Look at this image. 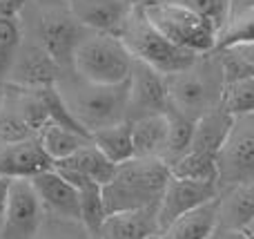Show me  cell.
<instances>
[{
    "label": "cell",
    "mask_w": 254,
    "mask_h": 239,
    "mask_svg": "<svg viewBox=\"0 0 254 239\" xmlns=\"http://www.w3.org/2000/svg\"><path fill=\"white\" fill-rule=\"evenodd\" d=\"M54 219L56 222H52L49 226L43 224V228H40L36 239H80V235H87L83 224L67 222V219H58V217H54ZM83 239H87V237H83Z\"/></svg>",
    "instance_id": "1f68e13d"
},
{
    "label": "cell",
    "mask_w": 254,
    "mask_h": 239,
    "mask_svg": "<svg viewBox=\"0 0 254 239\" xmlns=\"http://www.w3.org/2000/svg\"><path fill=\"white\" fill-rule=\"evenodd\" d=\"M131 70H134V56L123 45V40L119 36L94 34V31H89L87 38L76 49L71 67L76 76L98 85L127 83Z\"/></svg>",
    "instance_id": "8992f818"
},
{
    "label": "cell",
    "mask_w": 254,
    "mask_h": 239,
    "mask_svg": "<svg viewBox=\"0 0 254 239\" xmlns=\"http://www.w3.org/2000/svg\"><path fill=\"white\" fill-rule=\"evenodd\" d=\"M54 168V161L40 146L38 137L0 148V177L34 179Z\"/></svg>",
    "instance_id": "2e32d148"
},
{
    "label": "cell",
    "mask_w": 254,
    "mask_h": 239,
    "mask_svg": "<svg viewBox=\"0 0 254 239\" xmlns=\"http://www.w3.org/2000/svg\"><path fill=\"white\" fill-rule=\"evenodd\" d=\"M241 235H243V233H241ZM241 239H248V237H246V235H243V237H241Z\"/></svg>",
    "instance_id": "60d3db41"
},
{
    "label": "cell",
    "mask_w": 254,
    "mask_h": 239,
    "mask_svg": "<svg viewBox=\"0 0 254 239\" xmlns=\"http://www.w3.org/2000/svg\"><path fill=\"white\" fill-rule=\"evenodd\" d=\"M167 2L183 4V7L205 16L207 20H212L219 27V31L228 25L230 16H232V0H167Z\"/></svg>",
    "instance_id": "4dcf8cb0"
},
{
    "label": "cell",
    "mask_w": 254,
    "mask_h": 239,
    "mask_svg": "<svg viewBox=\"0 0 254 239\" xmlns=\"http://www.w3.org/2000/svg\"><path fill=\"white\" fill-rule=\"evenodd\" d=\"M45 224V208L29 179H11L9 206L0 239H36Z\"/></svg>",
    "instance_id": "9c48e42d"
},
{
    "label": "cell",
    "mask_w": 254,
    "mask_h": 239,
    "mask_svg": "<svg viewBox=\"0 0 254 239\" xmlns=\"http://www.w3.org/2000/svg\"><path fill=\"white\" fill-rule=\"evenodd\" d=\"M232 121H234V116H230L223 107H219V110L205 114L203 119H198L196 130H194L192 150L219 155V150L223 148L230 130H232Z\"/></svg>",
    "instance_id": "44dd1931"
},
{
    "label": "cell",
    "mask_w": 254,
    "mask_h": 239,
    "mask_svg": "<svg viewBox=\"0 0 254 239\" xmlns=\"http://www.w3.org/2000/svg\"><path fill=\"white\" fill-rule=\"evenodd\" d=\"M121 2H125L127 7H131V9H136V7H143V4H147L149 0H121Z\"/></svg>",
    "instance_id": "d590c367"
},
{
    "label": "cell",
    "mask_w": 254,
    "mask_h": 239,
    "mask_svg": "<svg viewBox=\"0 0 254 239\" xmlns=\"http://www.w3.org/2000/svg\"><path fill=\"white\" fill-rule=\"evenodd\" d=\"M63 74V67L45 52L43 45L38 40H31L20 45V52L7 76V85L18 89H40L58 85Z\"/></svg>",
    "instance_id": "7c38bea8"
},
{
    "label": "cell",
    "mask_w": 254,
    "mask_h": 239,
    "mask_svg": "<svg viewBox=\"0 0 254 239\" xmlns=\"http://www.w3.org/2000/svg\"><path fill=\"white\" fill-rule=\"evenodd\" d=\"M152 239H161V235H156V237H152Z\"/></svg>",
    "instance_id": "ab89813d"
},
{
    "label": "cell",
    "mask_w": 254,
    "mask_h": 239,
    "mask_svg": "<svg viewBox=\"0 0 254 239\" xmlns=\"http://www.w3.org/2000/svg\"><path fill=\"white\" fill-rule=\"evenodd\" d=\"M4 89H7V83H4V80H0V110H2L4 98H7V92H4Z\"/></svg>",
    "instance_id": "74e56055"
},
{
    "label": "cell",
    "mask_w": 254,
    "mask_h": 239,
    "mask_svg": "<svg viewBox=\"0 0 254 239\" xmlns=\"http://www.w3.org/2000/svg\"><path fill=\"white\" fill-rule=\"evenodd\" d=\"M167 119H170V130H167V146H165L163 161L167 165H172L174 161H179L181 157H185L192 150L196 121L188 119V116L179 114L174 110H167Z\"/></svg>",
    "instance_id": "d4e9b609"
},
{
    "label": "cell",
    "mask_w": 254,
    "mask_h": 239,
    "mask_svg": "<svg viewBox=\"0 0 254 239\" xmlns=\"http://www.w3.org/2000/svg\"><path fill=\"white\" fill-rule=\"evenodd\" d=\"M170 110V92H167V76L154 67L134 58V70L129 76V105L127 121H138L145 116L165 114Z\"/></svg>",
    "instance_id": "30bf717a"
},
{
    "label": "cell",
    "mask_w": 254,
    "mask_h": 239,
    "mask_svg": "<svg viewBox=\"0 0 254 239\" xmlns=\"http://www.w3.org/2000/svg\"><path fill=\"white\" fill-rule=\"evenodd\" d=\"M254 219V183L221 192V224L230 233H241Z\"/></svg>",
    "instance_id": "ffe728a7"
},
{
    "label": "cell",
    "mask_w": 254,
    "mask_h": 239,
    "mask_svg": "<svg viewBox=\"0 0 254 239\" xmlns=\"http://www.w3.org/2000/svg\"><path fill=\"white\" fill-rule=\"evenodd\" d=\"M170 181V165L163 159L125 161L116 168V174L103 186L107 215L138 208H158L165 186Z\"/></svg>",
    "instance_id": "7a4b0ae2"
},
{
    "label": "cell",
    "mask_w": 254,
    "mask_h": 239,
    "mask_svg": "<svg viewBox=\"0 0 254 239\" xmlns=\"http://www.w3.org/2000/svg\"><path fill=\"white\" fill-rule=\"evenodd\" d=\"M228 49H230V47H228ZM234 49H237V52L241 54V56L246 58V61L254 67V43H252V45H239V47H234Z\"/></svg>",
    "instance_id": "e575fe53"
},
{
    "label": "cell",
    "mask_w": 254,
    "mask_h": 239,
    "mask_svg": "<svg viewBox=\"0 0 254 239\" xmlns=\"http://www.w3.org/2000/svg\"><path fill=\"white\" fill-rule=\"evenodd\" d=\"M119 38L123 40V45L129 49V54L136 61L154 67L156 72H161L165 76L188 70L190 65H194L198 61V54L179 47L172 40H167L158 29H154L140 7H136L131 11L129 20L125 22Z\"/></svg>",
    "instance_id": "5b68a950"
},
{
    "label": "cell",
    "mask_w": 254,
    "mask_h": 239,
    "mask_svg": "<svg viewBox=\"0 0 254 239\" xmlns=\"http://www.w3.org/2000/svg\"><path fill=\"white\" fill-rule=\"evenodd\" d=\"M43 2L47 4V7H56V4H67L69 0H43Z\"/></svg>",
    "instance_id": "f35d334b"
},
{
    "label": "cell",
    "mask_w": 254,
    "mask_h": 239,
    "mask_svg": "<svg viewBox=\"0 0 254 239\" xmlns=\"http://www.w3.org/2000/svg\"><path fill=\"white\" fill-rule=\"evenodd\" d=\"M22 45V29L20 20L0 18V80L7 83V76L13 67L18 52Z\"/></svg>",
    "instance_id": "83f0119b"
},
{
    "label": "cell",
    "mask_w": 254,
    "mask_h": 239,
    "mask_svg": "<svg viewBox=\"0 0 254 239\" xmlns=\"http://www.w3.org/2000/svg\"><path fill=\"white\" fill-rule=\"evenodd\" d=\"M54 168H56V172L61 174L63 179H67L71 186L83 188V186H87V183L107 186V183L114 179L119 165L112 163V161L89 141L87 146L80 148L69 159L54 163Z\"/></svg>",
    "instance_id": "4fadbf2b"
},
{
    "label": "cell",
    "mask_w": 254,
    "mask_h": 239,
    "mask_svg": "<svg viewBox=\"0 0 254 239\" xmlns=\"http://www.w3.org/2000/svg\"><path fill=\"white\" fill-rule=\"evenodd\" d=\"M221 195L219 183H203V181H190V179H179L170 174V181L165 186L163 199L158 204L156 217L161 235L185 213L216 199Z\"/></svg>",
    "instance_id": "8fae6325"
},
{
    "label": "cell",
    "mask_w": 254,
    "mask_h": 239,
    "mask_svg": "<svg viewBox=\"0 0 254 239\" xmlns=\"http://www.w3.org/2000/svg\"><path fill=\"white\" fill-rule=\"evenodd\" d=\"M38 141H40V146L45 148V152L49 155V159H52L54 163H58V161H65V159H69L71 155H76L80 148H85L92 141V137L80 134L69 128H63V125H58V123H47L38 132Z\"/></svg>",
    "instance_id": "7402d4cb"
},
{
    "label": "cell",
    "mask_w": 254,
    "mask_h": 239,
    "mask_svg": "<svg viewBox=\"0 0 254 239\" xmlns=\"http://www.w3.org/2000/svg\"><path fill=\"white\" fill-rule=\"evenodd\" d=\"M221 224V195L185 213L161 235V239H210Z\"/></svg>",
    "instance_id": "ac0fdd59"
},
{
    "label": "cell",
    "mask_w": 254,
    "mask_h": 239,
    "mask_svg": "<svg viewBox=\"0 0 254 239\" xmlns=\"http://www.w3.org/2000/svg\"><path fill=\"white\" fill-rule=\"evenodd\" d=\"M241 233H243V235H246L248 239H254V219H252V222H250V224H248V226H246V228H243V231H241Z\"/></svg>",
    "instance_id": "8d00e7d4"
},
{
    "label": "cell",
    "mask_w": 254,
    "mask_h": 239,
    "mask_svg": "<svg viewBox=\"0 0 254 239\" xmlns=\"http://www.w3.org/2000/svg\"><path fill=\"white\" fill-rule=\"evenodd\" d=\"M27 7V0H0V18L18 20Z\"/></svg>",
    "instance_id": "d6a6232c"
},
{
    "label": "cell",
    "mask_w": 254,
    "mask_h": 239,
    "mask_svg": "<svg viewBox=\"0 0 254 239\" xmlns=\"http://www.w3.org/2000/svg\"><path fill=\"white\" fill-rule=\"evenodd\" d=\"M92 143L116 165L134 159V137H131L129 121H123V123H116L94 132Z\"/></svg>",
    "instance_id": "603a6c76"
},
{
    "label": "cell",
    "mask_w": 254,
    "mask_h": 239,
    "mask_svg": "<svg viewBox=\"0 0 254 239\" xmlns=\"http://www.w3.org/2000/svg\"><path fill=\"white\" fill-rule=\"evenodd\" d=\"M67 9L87 31L119 36L134 9L121 0H69Z\"/></svg>",
    "instance_id": "9a60e30c"
},
{
    "label": "cell",
    "mask_w": 254,
    "mask_h": 239,
    "mask_svg": "<svg viewBox=\"0 0 254 239\" xmlns=\"http://www.w3.org/2000/svg\"><path fill=\"white\" fill-rule=\"evenodd\" d=\"M170 174L179 179H190V181H203V183H219V165H216V155L210 152H194L190 150L185 157L170 165Z\"/></svg>",
    "instance_id": "cb8c5ba5"
},
{
    "label": "cell",
    "mask_w": 254,
    "mask_h": 239,
    "mask_svg": "<svg viewBox=\"0 0 254 239\" xmlns=\"http://www.w3.org/2000/svg\"><path fill=\"white\" fill-rule=\"evenodd\" d=\"M87 34L89 31L71 16L67 4H56V7H47L40 13L36 40L63 67V72H71L76 49L87 38Z\"/></svg>",
    "instance_id": "ba28073f"
},
{
    "label": "cell",
    "mask_w": 254,
    "mask_h": 239,
    "mask_svg": "<svg viewBox=\"0 0 254 239\" xmlns=\"http://www.w3.org/2000/svg\"><path fill=\"white\" fill-rule=\"evenodd\" d=\"M58 89H61L74 119L89 134L127 121L129 80L121 85H98L80 79L71 72L67 79L61 76Z\"/></svg>",
    "instance_id": "6da1fadb"
},
{
    "label": "cell",
    "mask_w": 254,
    "mask_h": 239,
    "mask_svg": "<svg viewBox=\"0 0 254 239\" xmlns=\"http://www.w3.org/2000/svg\"><path fill=\"white\" fill-rule=\"evenodd\" d=\"M216 165L221 192L254 183V114L234 116L232 130L216 155Z\"/></svg>",
    "instance_id": "52a82bcc"
},
{
    "label": "cell",
    "mask_w": 254,
    "mask_h": 239,
    "mask_svg": "<svg viewBox=\"0 0 254 239\" xmlns=\"http://www.w3.org/2000/svg\"><path fill=\"white\" fill-rule=\"evenodd\" d=\"M221 107L230 116H250L254 114V79L239 80L225 85Z\"/></svg>",
    "instance_id": "f1b7e54d"
},
{
    "label": "cell",
    "mask_w": 254,
    "mask_h": 239,
    "mask_svg": "<svg viewBox=\"0 0 254 239\" xmlns=\"http://www.w3.org/2000/svg\"><path fill=\"white\" fill-rule=\"evenodd\" d=\"M80 192V224L87 231L89 239L101 237V228L107 219L105 199H103V186L98 183H87L78 188Z\"/></svg>",
    "instance_id": "484cf974"
},
{
    "label": "cell",
    "mask_w": 254,
    "mask_h": 239,
    "mask_svg": "<svg viewBox=\"0 0 254 239\" xmlns=\"http://www.w3.org/2000/svg\"><path fill=\"white\" fill-rule=\"evenodd\" d=\"M158 208H138L107 215L98 239H152L161 235Z\"/></svg>",
    "instance_id": "e0dca14e"
},
{
    "label": "cell",
    "mask_w": 254,
    "mask_h": 239,
    "mask_svg": "<svg viewBox=\"0 0 254 239\" xmlns=\"http://www.w3.org/2000/svg\"><path fill=\"white\" fill-rule=\"evenodd\" d=\"M167 130H170L167 112L131 121L134 157H138V159H163L167 146Z\"/></svg>",
    "instance_id": "d6986e66"
},
{
    "label": "cell",
    "mask_w": 254,
    "mask_h": 239,
    "mask_svg": "<svg viewBox=\"0 0 254 239\" xmlns=\"http://www.w3.org/2000/svg\"><path fill=\"white\" fill-rule=\"evenodd\" d=\"M36 137L34 130L27 125L18 107L11 103V107L4 101L2 110H0V148L2 146H13V143L27 141V139Z\"/></svg>",
    "instance_id": "f546056e"
},
{
    "label": "cell",
    "mask_w": 254,
    "mask_h": 239,
    "mask_svg": "<svg viewBox=\"0 0 254 239\" xmlns=\"http://www.w3.org/2000/svg\"><path fill=\"white\" fill-rule=\"evenodd\" d=\"M29 181L34 186L36 195H38L40 204H43L45 213L58 219L80 224V192L67 179H63L56 172V168L47 170V172L38 174Z\"/></svg>",
    "instance_id": "5bb4252c"
},
{
    "label": "cell",
    "mask_w": 254,
    "mask_h": 239,
    "mask_svg": "<svg viewBox=\"0 0 254 239\" xmlns=\"http://www.w3.org/2000/svg\"><path fill=\"white\" fill-rule=\"evenodd\" d=\"M9 188H11V179L0 177V235H2L4 217H7V206H9Z\"/></svg>",
    "instance_id": "836d02e7"
},
{
    "label": "cell",
    "mask_w": 254,
    "mask_h": 239,
    "mask_svg": "<svg viewBox=\"0 0 254 239\" xmlns=\"http://www.w3.org/2000/svg\"><path fill=\"white\" fill-rule=\"evenodd\" d=\"M252 43H254V9L234 11L230 16L228 25L219 31L214 52L228 47H239V45H252Z\"/></svg>",
    "instance_id": "4316f807"
},
{
    "label": "cell",
    "mask_w": 254,
    "mask_h": 239,
    "mask_svg": "<svg viewBox=\"0 0 254 239\" xmlns=\"http://www.w3.org/2000/svg\"><path fill=\"white\" fill-rule=\"evenodd\" d=\"M170 110L192 121L219 110L225 92V76L216 52L203 54L194 65L167 76Z\"/></svg>",
    "instance_id": "3957f363"
},
{
    "label": "cell",
    "mask_w": 254,
    "mask_h": 239,
    "mask_svg": "<svg viewBox=\"0 0 254 239\" xmlns=\"http://www.w3.org/2000/svg\"><path fill=\"white\" fill-rule=\"evenodd\" d=\"M140 9L154 29H158L167 40H172L179 47L190 49L198 56L212 54L216 49L219 27L201 13L183 4L167 2V0H149Z\"/></svg>",
    "instance_id": "277c9868"
}]
</instances>
